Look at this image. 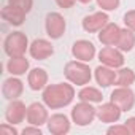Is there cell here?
I'll use <instances>...</instances> for the list:
<instances>
[{"label": "cell", "instance_id": "5", "mask_svg": "<svg viewBox=\"0 0 135 135\" xmlns=\"http://www.w3.org/2000/svg\"><path fill=\"white\" fill-rule=\"evenodd\" d=\"M65 29H67V22H65V19H64V16L60 13L51 11V13L46 15L45 30H46V35L51 40H59L65 33Z\"/></svg>", "mask_w": 135, "mask_h": 135}, {"label": "cell", "instance_id": "6", "mask_svg": "<svg viewBox=\"0 0 135 135\" xmlns=\"http://www.w3.org/2000/svg\"><path fill=\"white\" fill-rule=\"evenodd\" d=\"M99 60L100 64L107 65V67H111V69L118 70L124 65L126 59H124V54L121 49H118L116 46H105L99 51Z\"/></svg>", "mask_w": 135, "mask_h": 135}, {"label": "cell", "instance_id": "22", "mask_svg": "<svg viewBox=\"0 0 135 135\" xmlns=\"http://www.w3.org/2000/svg\"><path fill=\"white\" fill-rule=\"evenodd\" d=\"M78 99L83 102H91V103H102L103 95L97 88L92 86H83L81 91L78 92Z\"/></svg>", "mask_w": 135, "mask_h": 135}, {"label": "cell", "instance_id": "18", "mask_svg": "<svg viewBox=\"0 0 135 135\" xmlns=\"http://www.w3.org/2000/svg\"><path fill=\"white\" fill-rule=\"evenodd\" d=\"M27 83L32 91H43L48 86V73L45 69H32L27 75Z\"/></svg>", "mask_w": 135, "mask_h": 135}, {"label": "cell", "instance_id": "13", "mask_svg": "<svg viewBox=\"0 0 135 135\" xmlns=\"http://www.w3.org/2000/svg\"><path fill=\"white\" fill-rule=\"evenodd\" d=\"M29 52L33 59L37 60H45L48 57H51L54 54V48L51 45L49 40H45V38H37L30 43L29 46Z\"/></svg>", "mask_w": 135, "mask_h": 135}, {"label": "cell", "instance_id": "16", "mask_svg": "<svg viewBox=\"0 0 135 135\" xmlns=\"http://www.w3.org/2000/svg\"><path fill=\"white\" fill-rule=\"evenodd\" d=\"M94 76L95 81L100 88H110L113 84H116V72L111 67H107L103 64H100L97 69L94 70Z\"/></svg>", "mask_w": 135, "mask_h": 135}, {"label": "cell", "instance_id": "20", "mask_svg": "<svg viewBox=\"0 0 135 135\" xmlns=\"http://www.w3.org/2000/svg\"><path fill=\"white\" fill-rule=\"evenodd\" d=\"M26 15H27L26 11H22L21 8H16L13 5H7L2 10V18L11 26H22L26 21Z\"/></svg>", "mask_w": 135, "mask_h": 135}, {"label": "cell", "instance_id": "31", "mask_svg": "<svg viewBox=\"0 0 135 135\" xmlns=\"http://www.w3.org/2000/svg\"><path fill=\"white\" fill-rule=\"evenodd\" d=\"M124 124L127 126V129H129L130 135H135V116H130V118H127Z\"/></svg>", "mask_w": 135, "mask_h": 135}, {"label": "cell", "instance_id": "27", "mask_svg": "<svg viewBox=\"0 0 135 135\" xmlns=\"http://www.w3.org/2000/svg\"><path fill=\"white\" fill-rule=\"evenodd\" d=\"M124 24H126L127 29L135 32V10H130L124 15Z\"/></svg>", "mask_w": 135, "mask_h": 135}, {"label": "cell", "instance_id": "3", "mask_svg": "<svg viewBox=\"0 0 135 135\" xmlns=\"http://www.w3.org/2000/svg\"><path fill=\"white\" fill-rule=\"evenodd\" d=\"M29 40L27 35L24 32H13L10 33L5 41H3V49L10 57H18V56H24L26 51L29 49Z\"/></svg>", "mask_w": 135, "mask_h": 135}, {"label": "cell", "instance_id": "23", "mask_svg": "<svg viewBox=\"0 0 135 135\" xmlns=\"http://www.w3.org/2000/svg\"><path fill=\"white\" fill-rule=\"evenodd\" d=\"M135 83V72L132 69H121L116 70V86H124V88H130Z\"/></svg>", "mask_w": 135, "mask_h": 135}, {"label": "cell", "instance_id": "15", "mask_svg": "<svg viewBox=\"0 0 135 135\" xmlns=\"http://www.w3.org/2000/svg\"><path fill=\"white\" fill-rule=\"evenodd\" d=\"M22 91H24L22 81L18 76H13V75L10 78H7L3 81V84H2V94H3V97L7 100H15L18 97H21Z\"/></svg>", "mask_w": 135, "mask_h": 135}, {"label": "cell", "instance_id": "14", "mask_svg": "<svg viewBox=\"0 0 135 135\" xmlns=\"http://www.w3.org/2000/svg\"><path fill=\"white\" fill-rule=\"evenodd\" d=\"M121 113H122V110L116 103H113L111 100L107 102V103H102L97 108V118L100 119V122H105V124L118 122L119 118H121Z\"/></svg>", "mask_w": 135, "mask_h": 135}, {"label": "cell", "instance_id": "10", "mask_svg": "<svg viewBox=\"0 0 135 135\" xmlns=\"http://www.w3.org/2000/svg\"><path fill=\"white\" fill-rule=\"evenodd\" d=\"M26 116H27V107H26V103H22V102L18 100V99L11 100V102L8 103L7 111H5V119H7V122L16 126V124H21V122L26 119Z\"/></svg>", "mask_w": 135, "mask_h": 135}, {"label": "cell", "instance_id": "4", "mask_svg": "<svg viewBox=\"0 0 135 135\" xmlns=\"http://www.w3.org/2000/svg\"><path fill=\"white\" fill-rule=\"evenodd\" d=\"M95 116H97V108H94L91 102L80 100V103H76L72 108V121L80 127L89 126L95 119Z\"/></svg>", "mask_w": 135, "mask_h": 135}, {"label": "cell", "instance_id": "1", "mask_svg": "<svg viewBox=\"0 0 135 135\" xmlns=\"http://www.w3.org/2000/svg\"><path fill=\"white\" fill-rule=\"evenodd\" d=\"M43 103L51 110H59L69 107L75 99V89L69 83L48 84L43 89Z\"/></svg>", "mask_w": 135, "mask_h": 135}, {"label": "cell", "instance_id": "11", "mask_svg": "<svg viewBox=\"0 0 135 135\" xmlns=\"http://www.w3.org/2000/svg\"><path fill=\"white\" fill-rule=\"evenodd\" d=\"M72 54L78 60L91 62L95 57V46L89 40H76L72 46Z\"/></svg>", "mask_w": 135, "mask_h": 135}, {"label": "cell", "instance_id": "26", "mask_svg": "<svg viewBox=\"0 0 135 135\" xmlns=\"http://www.w3.org/2000/svg\"><path fill=\"white\" fill-rule=\"evenodd\" d=\"M8 5H13L16 8H21L22 11L29 13L32 10V5H33V0H8Z\"/></svg>", "mask_w": 135, "mask_h": 135}, {"label": "cell", "instance_id": "24", "mask_svg": "<svg viewBox=\"0 0 135 135\" xmlns=\"http://www.w3.org/2000/svg\"><path fill=\"white\" fill-rule=\"evenodd\" d=\"M95 2L102 11H114V10H118L121 0H95Z\"/></svg>", "mask_w": 135, "mask_h": 135}, {"label": "cell", "instance_id": "25", "mask_svg": "<svg viewBox=\"0 0 135 135\" xmlns=\"http://www.w3.org/2000/svg\"><path fill=\"white\" fill-rule=\"evenodd\" d=\"M107 133L108 135H129L130 132L126 124H111L107 129Z\"/></svg>", "mask_w": 135, "mask_h": 135}, {"label": "cell", "instance_id": "21", "mask_svg": "<svg viewBox=\"0 0 135 135\" xmlns=\"http://www.w3.org/2000/svg\"><path fill=\"white\" fill-rule=\"evenodd\" d=\"M135 46V32L130 30V29H121V33H119V38H118V43H116V48L121 49L122 52H129L132 51Z\"/></svg>", "mask_w": 135, "mask_h": 135}, {"label": "cell", "instance_id": "17", "mask_svg": "<svg viewBox=\"0 0 135 135\" xmlns=\"http://www.w3.org/2000/svg\"><path fill=\"white\" fill-rule=\"evenodd\" d=\"M119 33H121V27L118 24H114V22H108L99 32V41L103 46H116Z\"/></svg>", "mask_w": 135, "mask_h": 135}, {"label": "cell", "instance_id": "29", "mask_svg": "<svg viewBox=\"0 0 135 135\" xmlns=\"http://www.w3.org/2000/svg\"><path fill=\"white\" fill-rule=\"evenodd\" d=\"M22 135H41V130L38 126H32L29 124V127L22 129Z\"/></svg>", "mask_w": 135, "mask_h": 135}, {"label": "cell", "instance_id": "19", "mask_svg": "<svg viewBox=\"0 0 135 135\" xmlns=\"http://www.w3.org/2000/svg\"><path fill=\"white\" fill-rule=\"evenodd\" d=\"M29 67H30L29 59H26V56H18V57H10L7 64V70L13 76H21V75H26Z\"/></svg>", "mask_w": 135, "mask_h": 135}, {"label": "cell", "instance_id": "28", "mask_svg": "<svg viewBox=\"0 0 135 135\" xmlns=\"http://www.w3.org/2000/svg\"><path fill=\"white\" fill-rule=\"evenodd\" d=\"M18 133H19L18 129H15V126L10 122L0 126V135H18Z\"/></svg>", "mask_w": 135, "mask_h": 135}, {"label": "cell", "instance_id": "8", "mask_svg": "<svg viewBox=\"0 0 135 135\" xmlns=\"http://www.w3.org/2000/svg\"><path fill=\"white\" fill-rule=\"evenodd\" d=\"M27 122L32 126H38L41 127L43 124L48 122L49 119V113H48V107L45 103L40 102H33L27 107V116H26Z\"/></svg>", "mask_w": 135, "mask_h": 135}, {"label": "cell", "instance_id": "2", "mask_svg": "<svg viewBox=\"0 0 135 135\" xmlns=\"http://www.w3.org/2000/svg\"><path fill=\"white\" fill-rule=\"evenodd\" d=\"M64 75L72 84H76V86H86L92 80V72L89 69L88 62H83V60H78V59L65 64Z\"/></svg>", "mask_w": 135, "mask_h": 135}, {"label": "cell", "instance_id": "30", "mask_svg": "<svg viewBox=\"0 0 135 135\" xmlns=\"http://www.w3.org/2000/svg\"><path fill=\"white\" fill-rule=\"evenodd\" d=\"M75 2H76V0H56V3H57L60 8H64V10L72 8V7L75 5Z\"/></svg>", "mask_w": 135, "mask_h": 135}, {"label": "cell", "instance_id": "32", "mask_svg": "<svg viewBox=\"0 0 135 135\" xmlns=\"http://www.w3.org/2000/svg\"><path fill=\"white\" fill-rule=\"evenodd\" d=\"M76 2H80V3H91L92 0H76Z\"/></svg>", "mask_w": 135, "mask_h": 135}, {"label": "cell", "instance_id": "7", "mask_svg": "<svg viewBox=\"0 0 135 135\" xmlns=\"http://www.w3.org/2000/svg\"><path fill=\"white\" fill-rule=\"evenodd\" d=\"M110 100L113 103H116L122 111H130L135 107V92L130 88H124V86H118L111 95Z\"/></svg>", "mask_w": 135, "mask_h": 135}, {"label": "cell", "instance_id": "9", "mask_svg": "<svg viewBox=\"0 0 135 135\" xmlns=\"http://www.w3.org/2000/svg\"><path fill=\"white\" fill-rule=\"evenodd\" d=\"M110 22V18L105 11H97V13H92V15H88L83 18V29L89 33H95V32H100L107 24Z\"/></svg>", "mask_w": 135, "mask_h": 135}, {"label": "cell", "instance_id": "12", "mask_svg": "<svg viewBox=\"0 0 135 135\" xmlns=\"http://www.w3.org/2000/svg\"><path fill=\"white\" fill-rule=\"evenodd\" d=\"M46 126H48L49 133H52V135H65V133L70 132V127H72L70 119L65 114H62V113L51 114L48 122H46Z\"/></svg>", "mask_w": 135, "mask_h": 135}]
</instances>
